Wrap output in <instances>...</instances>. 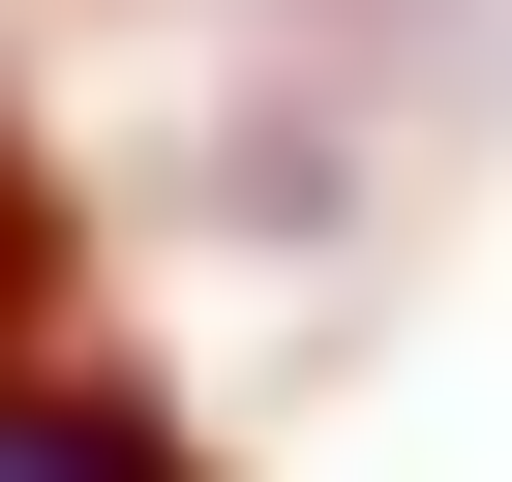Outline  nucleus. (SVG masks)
Returning <instances> with one entry per match:
<instances>
[{"instance_id": "f257e3e1", "label": "nucleus", "mask_w": 512, "mask_h": 482, "mask_svg": "<svg viewBox=\"0 0 512 482\" xmlns=\"http://www.w3.org/2000/svg\"><path fill=\"white\" fill-rule=\"evenodd\" d=\"M0 482H211V452H181V422H151V392L31 302V272H0Z\"/></svg>"}]
</instances>
